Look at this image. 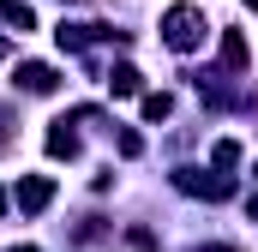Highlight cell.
<instances>
[{
	"label": "cell",
	"instance_id": "5bb4252c",
	"mask_svg": "<svg viewBox=\"0 0 258 252\" xmlns=\"http://www.w3.org/2000/svg\"><path fill=\"white\" fill-rule=\"evenodd\" d=\"M12 252H36V246H12Z\"/></svg>",
	"mask_w": 258,
	"mask_h": 252
},
{
	"label": "cell",
	"instance_id": "7c38bea8",
	"mask_svg": "<svg viewBox=\"0 0 258 252\" xmlns=\"http://www.w3.org/2000/svg\"><path fill=\"white\" fill-rule=\"evenodd\" d=\"M6 48H12V42H6V36H0V60H6Z\"/></svg>",
	"mask_w": 258,
	"mask_h": 252
},
{
	"label": "cell",
	"instance_id": "277c9868",
	"mask_svg": "<svg viewBox=\"0 0 258 252\" xmlns=\"http://www.w3.org/2000/svg\"><path fill=\"white\" fill-rule=\"evenodd\" d=\"M18 84H24L30 96H48V90H54L60 78H54V66H42V60H24V66H18Z\"/></svg>",
	"mask_w": 258,
	"mask_h": 252
},
{
	"label": "cell",
	"instance_id": "8992f818",
	"mask_svg": "<svg viewBox=\"0 0 258 252\" xmlns=\"http://www.w3.org/2000/svg\"><path fill=\"white\" fill-rule=\"evenodd\" d=\"M222 66H228V72H240V66H246V36H240V30H228V36H222Z\"/></svg>",
	"mask_w": 258,
	"mask_h": 252
},
{
	"label": "cell",
	"instance_id": "30bf717a",
	"mask_svg": "<svg viewBox=\"0 0 258 252\" xmlns=\"http://www.w3.org/2000/svg\"><path fill=\"white\" fill-rule=\"evenodd\" d=\"M246 210H252V222H258V192H252V198H246Z\"/></svg>",
	"mask_w": 258,
	"mask_h": 252
},
{
	"label": "cell",
	"instance_id": "9a60e30c",
	"mask_svg": "<svg viewBox=\"0 0 258 252\" xmlns=\"http://www.w3.org/2000/svg\"><path fill=\"white\" fill-rule=\"evenodd\" d=\"M246 6H258V0H246Z\"/></svg>",
	"mask_w": 258,
	"mask_h": 252
},
{
	"label": "cell",
	"instance_id": "ba28073f",
	"mask_svg": "<svg viewBox=\"0 0 258 252\" xmlns=\"http://www.w3.org/2000/svg\"><path fill=\"white\" fill-rule=\"evenodd\" d=\"M0 18H6V24H18V30H30V24H36L24 0H0Z\"/></svg>",
	"mask_w": 258,
	"mask_h": 252
},
{
	"label": "cell",
	"instance_id": "3957f363",
	"mask_svg": "<svg viewBox=\"0 0 258 252\" xmlns=\"http://www.w3.org/2000/svg\"><path fill=\"white\" fill-rule=\"evenodd\" d=\"M48 198H54V180H48V174H30V180H18V210H24V216L48 210Z\"/></svg>",
	"mask_w": 258,
	"mask_h": 252
},
{
	"label": "cell",
	"instance_id": "5b68a950",
	"mask_svg": "<svg viewBox=\"0 0 258 252\" xmlns=\"http://www.w3.org/2000/svg\"><path fill=\"white\" fill-rule=\"evenodd\" d=\"M48 156H66V162L78 156V132H72L66 120H54V132H48Z\"/></svg>",
	"mask_w": 258,
	"mask_h": 252
},
{
	"label": "cell",
	"instance_id": "8fae6325",
	"mask_svg": "<svg viewBox=\"0 0 258 252\" xmlns=\"http://www.w3.org/2000/svg\"><path fill=\"white\" fill-rule=\"evenodd\" d=\"M198 252H234V246H198Z\"/></svg>",
	"mask_w": 258,
	"mask_h": 252
},
{
	"label": "cell",
	"instance_id": "4fadbf2b",
	"mask_svg": "<svg viewBox=\"0 0 258 252\" xmlns=\"http://www.w3.org/2000/svg\"><path fill=\"white\" fill-rule=\"evenodd\" d=\"M0 216H6V186H0Z\"/></svg>",
	"mask_w": 258,
	"mask_h": 252
},
{
	"label": "cell",
	"instance_id": "7a4b0ae2",
	"mask_svg": "<svg viewBox=\"0 0 258 252\" xmlns=\"http://www.w3.org/2000/svg\"><path fill=\"white\" fill-rule=\"evenodd\" d=\"M174 186L192 192V198H228V174H204V168H180Z\"/></svg>",
	"mask_w": 258,
	"mask_h": 252
},
{
	"label": "cell",
	"instance_id": "9c48e42d",
	"mask_svg": "<svg viewBox=\"0 0 258 252\" xmlns=\"http://www.w3.org/2000/svg\"><path fill=\"white\" fill-rule=\"evenodd\" d=\"M168 108H174L168 96H144V120H168Z\"/></svg>",
	"mask_w": 258,
	"mask_h": 252
},
{
	"label": "cell",
	"instance_id": "6da1fadb",
	"mask_svg": "<svg viewBox=\"0 0 258 252\" xmlns=\"http://www.w3.org/2000/svg\"><path fill=\"white\" fill-rule=\"evenodd\" d=\"M162 36H168V48L192 54L198 42H204V12H198V6H168V12H162Z\"/></svg>",
	"mask_w": 258,
	"mask_h": 252
},
{
	"label": "cell",
	"instance_id": "52a82bcc",
	"mask_svg": "<svg viewBox=\"0 0 258 252\" xmlns=\"http://www.w3.org/2000/svg\"><path fill=\"white\" fill-rule=\"evenodd\" d=\"M108 90H114V96H132V90H138V66H114V72H108Z\"/></svg>",
	"mask_w": 258,
	"mask_h": 252
}]
</instances>
